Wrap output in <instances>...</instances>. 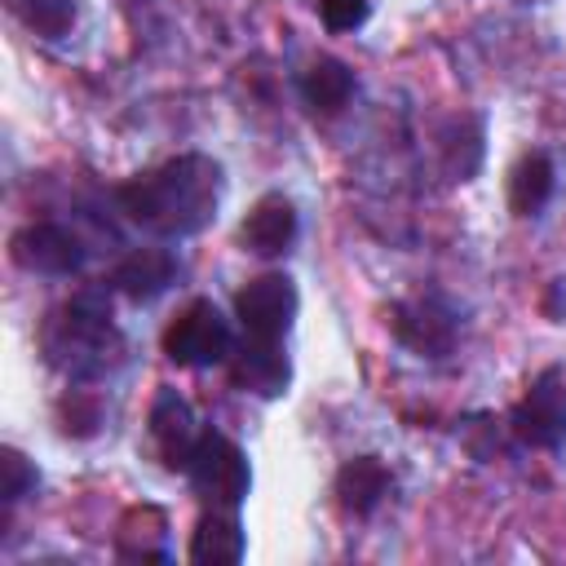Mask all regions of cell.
Here are the masks:
<instances>
[{
	"label": "cell",
	"mask_w": 566,
	"mask_h": 566,
	"mask_svg": "<svg viewBox=\"0 0 566 566\" xmlns=\"http://www.w3.org/2000/svg\"><path fill=\"white\" fill-rule=\"evenodd\" d=\"M128 221L159 239L199 234L221 203V168L208 155H177L115 190Z\"/></svg>",
	"instance_id": "6da1fadb"
},
{
	"label": "cell",
	"mask_w": 566,
	"mask_h": 566,
	"mask_svg": "<svg viewBox=\"0 0 566 566\" xmlns=\"http://www.w3.org/2000/svg\"><path fill=\"white\" fill-rule=\"evenodd\" d=\"M44 358L66 371L71 380H88L111 371V363L119 358V332L111 323V310L97 296H75L66 301L49 327H44Z\"/></svg>",
	"instance_id": "7a4b0ae2"
},
{
	"label": "cell",
	"mask_w": 566,
	"mask_h": 566,
	"mask_svg": "<svg viewBox=\"0 0 566 566\" xmlns=\"http://www.w3.org/2000/svg\"><path fill=\"white\" fill-rule=\"evenodd\" d=\"M234 340L212 301H190L168 327H164V358L177 367H217L230 363Z\"/></svg>",
	"instance_id": "3957f363"
},
{
	"label": "cell",
	"mask_w": 566,
	"mask_h": 566,
	"mask_svg": "<svg viewBox=\"0 0 566 566\" xmlns=\"http://www.w3.org/2000/svg\"><path fill=\"white\" fill-rule=\"evenodd\" d=\"M186 473H190V482H195V491H199L203 500L226 504V509H234V504L248 495V486H252V473H248L243 451H239L226 433H217V429H203V433H199Z\"/></svg>",
	"instance_id": "277c9868"
},
{
	"label": "cell",
	"mask_w": 566,
	"mask_h": 566,
	"mask_svg": "<svg viewBox=\"0 0 566 566\" xmlns=\"http://www.w3.org/2000/svg\"><path fill=\"white\" fill-rule=\"evenodd\" d=\"M509 429L513 438H522L526 447H539V451H553L566 442V376L557 367L539 371L522 402L509 411Z\"/></svg>",
	"instance_id": "5b68a950"
},
{
	"label": "cell",
	"mask_w": 566,
	"mask_h": 566,
	"mask_svg": "<svg viewBox=\"0 0 566 566\" xmlns=\"http://www.w3.org/2000/svg\"><path fill=\"white\" fill-rule=\"evenodd\" d=\"M234 318L243 327L248 340H265V345H279L296 318V287L287 274H261V279H248L239 292H234Z\"/></svg>",
	"instance_id": "8992f818"
},
{
	"label": "cell",
	"mask_w": 566,
	"mask_h": 566,
	"mask_svg": "<svg viewBox=\"0 0 566 566\" xmlns=\"http://www.w3.org/2000/svg\"><path fill=\"white\" fill-rule=\"evenodd\" d=\"M9 252L31 274H75L84 265L80 239L57 221H31L9 239Z\"/></svg>",
	"instance_id": "52a82bcc"
},
{
	"label": "cell",
	"mask_w": 566,
	"mask_h": 566,
	"mask_svg": "<svg viewBox=\"0 0 566 566\" xmlns=\"http://www.w3.org/2000/svg\"><path fill=\"white\" fill-rule=\"evenodd\" d=\"M389 327H394V336H398L407 349H416L420 358H438V354H447V349L455 345V318H451V310H442V301H433V296L398 301V305L389 310Z\"/></svg>",
	"instance_id": "ba28073f"
},
{
	"label": "cell",
	"mask_w": 566,
	"mask_h": 566,
	"mask_svg": "<svg viewBox=\"0 0 566 566\" xmlns=\"http://www.w3.org/2000/svg\"><path fill=\"white\" fill-rule=\"evenodd\" d=\"M296 230H301V221H296L292 199H283V195H261V199L248 208L243 226H239V243H243L252 256H283V252L292 248Z\"/></svg>",
	"instance_id": "9c48e42d"
},
{
	"label": "cell",
	"mask_w": 566,
	"mask_h": 566,
	"mask_svg": "<svg viewBox=\"0 0 566 566\" xmlns=\"http://www.w3.org/2000/svg\"><path fill=\"white\" fill-rule=\"evenodd\" d=\"M199 433H203V429H195L190 402H186L177 389H159V398H155V407H150V438H155V447H159V460H164L168 469H181V473H186Z\"/></svg>",
	"instance_id": "30bf717a"
},
{
	"label": "cell",
	"mask_w": 566,
	"mask_h": 566,
	"mask_svg": "<svg viewBox=\"0 0 566 566\" xmlns=\"http://www.w3.org/2000/svg\"><path fill=\"white\" fill-rule=\"evenodd\" d=\"M172 279H177V261L164 248H137L111 270V287L124 292L128 301H155L159 292L172 287Z\"/></svg>",
	"instance_id": "8fae6325"
},
{
	"label": "cell",
	"mask_w": 566,
	"mask_h": 566,
	"mask_svg": "<svg viewBox=\"0 0 566 566\" xmlns=\"http://www.w3.org/2000/svg\"><path fill=\"white\" fill-rule=\"evenodd\" d=\"M389 486H394V478H389V469H385L376 455H354V460H345L340 473H336V500H340V509L354 513V517H367V513L389 495Z\"/></svg>",
	"instance_id": "7c38bea8"
},
{
	"label": "cell",
	"mask_w": 566,
	"mask_h": 566,
	"mask_svg": "<svg viewBox=\"0 0 566 566\" xmlns=\"http://www.w3.org/2000/svg\"><path fill=\"white\" fill-rule=\"evenodd\" d=\"M230 380L239 389H252L261 398H274L283 394L287 385V358L279 354V345H265V340H248L243 349L230 354Z\"/></svg>",
	"instance_id": "4fadbf2b"
},
{
	"label": "cell",
	"mask_w": 566,
	"mask_h": 566,
	"mask_svg": "<svg viewBox=\"0 0 566 566\" xmlns=\"http://www.w3.org/2000/svg\"><path fill=\"white\" fill-rule=\"evenodd\" d=\"M553 186H557V168L544 150H531L513 164L509 172V208L517 217H535L548 199H553Z\"/></svg>",
	"instance_id": "5bb4252c"
},
{
	"label": "cell",
	"mask_w": 566,
	"mask_h": 566,
	"mask_svg": "<svg viewBox=\"0 0 566 566\" xmlns=\"http://www.w3.org/2000/svg\"><path fill=\"white\" fill-rule=\"evenodd\" d=\"M301 93L318 115H336V111H345V102L354 93V71L340 57H318L301 75Z\"/></svg>",
	"instance_id": "9a60e30c"
},
{
	"label": "cell",
	"mask_w": 566,
	"mask_h": 566,
	"mask_svg": "<svg viewBox=\"0 0 566 566\" xmlns=\"http://www.w3.org/2000/svg\"><path fill=\"white\" fill-rule=\"evenodd\" d=\"M243 557V531L230 513H212L199 517L195 535H190V562L199 566H230Z\"/></svg>",
	"instance_id": "2e32d148"
},
{
	"label": "cell",
	"mask_w": 566,
	"mask_h": 566,
	"mask_svg": "<svg viewBox=\"0 0 566 566\" xmlns=\"http://www.w3.org/2000/svg\"><path fill=\"white\" fill-rule=\"evenodd\" d=\"M4 4L27 31L44 40H62L75 27V0H4Z\"/></svg>",
	"instance_id": "e0dca14e"
},
{
	"label": "cell",
	"mask_w": 566,
	"mask_h": 566,
	"mask_svg": "<svg viewBox=\"0 0 566 566\" xmlns=\"http://www.w3.org/2000/svg\"><path fill=\"white\" fill-rule=\"evenodd\" d=\"M31 491H35V469H31V460H27L22 451L4 447V451H0V500H4V504H18V500L31 495Z\"/></svg>",
	"instance_id": "ac0fdd59"
},
{
	"label": "cell",
	"mask_w": 566,
	"mask_h": 566,
	"mask_svg": "<svg viewBox=\"0 0 566 566\" xmlns=\"http://www.w3.org/2000/svg\"><path fill=\"white\" fill-rule=\"evenodd\" d=\"M367 0H318V18L327 31H358L367 22Z\"/></svg>",
	"instance_id": "d6986e66"
}]
</instances>
